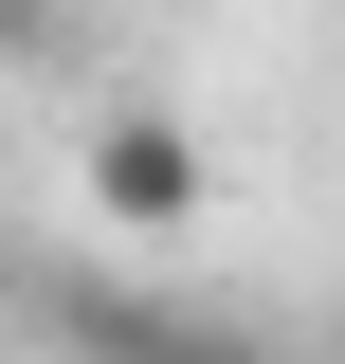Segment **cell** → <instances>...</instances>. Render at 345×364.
Wrapping results in <instances>:
<instances>
[{
    "mask_svg": "<svg viewBox=\"0 0 345 364\" xmlns=\"http://www.w3.org/2000/svg\"><path fill=\"white\" fill-rule=\"evenodd\" d=\"M73 200L109 237H146V255H182V237L218 219V146L182 128V109H91V146H73Z\"/></svg>",
    "mask_w": 345,
    "mask_h": 364,
    "instance_id": "cell-1",
    "label": "cell"
},
{
    "mask_svg": "<svg viewBox=\"0 0 345 364\" xmlns=\"http://www.w3.org/2000/svg\"><path fill=\"white\" fill-rule=\"evenodd\" d=\"M37 37H55V0H0V55H37Z\"/></svg>",
    "mask_w": 345,
    "mask_h": 364,
    "instance_id": "cell-2",
    "label": "cell"
}]
</instances>
